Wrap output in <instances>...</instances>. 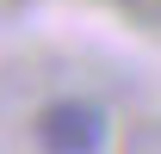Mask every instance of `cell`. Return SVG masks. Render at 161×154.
I'll return each mask as SVG.
<instances>
[{
	"mask_svg": "<svg viewBox=\"0 0 161 154\" xmlns=\"http://www.w3.org/2000/svg\"><path fill=\"white\" fill-rule=\"evenodd\" d=\"M43 154H105L112 142V117L93 105V99H50L31 123Z\"/></svg>",
	"mask_w": 161,
	"mask_h": 154,
	"instance_id": "1",
	"label": "cell"
}]
</instances>
